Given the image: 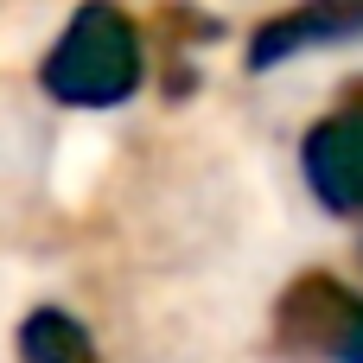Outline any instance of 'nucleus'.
Listing matches in <instances>:
<instances>
[{
    "label": "nucleus",
    "mask_w": 363,
    "mask_h": 363,
    "mask_svg": "<svg viewBox=\"0 0 363 363\" xmlns=\"http://www.w3.org/2000/svg\"><path fill=\"white\" fill-rule=\"evenodd\" d=\"M19 363H96V338L64 306H32L19 319Z\"/></svg>",
    "instance_id": "obj_5"
},
{
    "label": "nucleus",
    "mask_w": 363,
    "mask_h": 363,
    "mask_svg": "<svg viewBox=\"0 0 363 363\" xmlns=\"http://www.w3.org/2000/svg\"><path fill=\"white\" fill-rule=\"evenodd\" d=\"M363 38V0H300L274 19H262L249 32V70H281L294 57L332 51V45H357Z\"/></svg>",
    "instance_id": "obj_4"
},
{
    "label": "nucleus",
    "mask_w": 363,
    "mask_h": 363,
    "mask_svg": "<svg viewBox=\"0 0 363 363\" xmlns=\"http://www.w3.org/2000/svg\"><path fill=\"white\" fill-rule=\"evenodd\" d=\"M274 345L300 363H363V294L313 268L274 300Z\"/></svg>",
    "instance_id": "obj_2"
},
{
    "label": "nucleus",
    "mask_w": 363,
    "mask_h": 363,
    "mask_svg": "<svg viewBox=\"0 0 363 363\" xmlns=\"http://www.w3.org/2000/svg\"><path fill=\"white\" fill-rule=\"evenodd\" d=\"M147 83V32L115 0H83L38 64V89L64 108H121Z\"/></svg>",
    "instance_id": "obj_1"
},
{
    "label": "nucleus",
    "mask_w": 363,
    "mask_h": 363,
    "mask_svg": "<svg viewBox=\"0 0 363 363\" xmlns=\"http://www.w3.org/2000/svg\"><path fill=\"white\" fill-rule=\"evenodd\" d=\"M300 172L332 217H363V83H345L338 108L306 128Z\"/></svg>",
    "instance_id": "obj_3"
}]
</instances>
